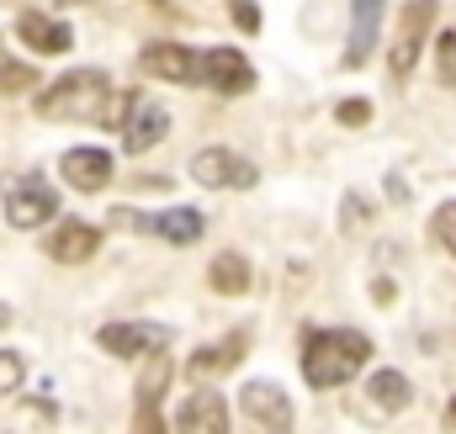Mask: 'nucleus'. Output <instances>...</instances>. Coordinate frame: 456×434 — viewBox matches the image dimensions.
Segmentation results:
<instances>
[{"instance_id": "1", "label": "nucleus", "mask_w": 456, "mask_h": 434, "mask_svg": "<svg viewBox=\"0 0 456 434\" xmlns=\"http://www.w3.org/2000/svg\"><path fill=\"white\" fill-rule=\"evenodd\" d=\"M127 101L133 96L112 91V80L102 69H69L64 80H53L37 96V117H48V122H112V127H122Z\"/></svg>"}, {"instance_id": "2", "label": "nucleus", "mask_w": 456, "mask_h": 434, "mask_svg": "<svg viewBox=\"0 0 456 434\" xmlns=\"http://www.w3.org/2000/svg\"><path fill=\"white\" fill-rule=\"evenodd\" d=\"M371 360V339L361 328H314L303 339V376L308 387H345Z\"/></svg>"}, {"instance_id": "3", "label": "nucleus", "mask_w": 456, "mask_h": 434, "mask_svg": "<svg viewBox=\"0 0 456 434\" xmlns=\"http://www.w3.org/2000/svg\"><path fill=\"white\" fill-rule=\"evenodd\" d=\"M59 217V191L43 175H11L5 181V222L11 228H43Z\"/></svg>"}, {"instance_id": "4", "label": "nucleus", "mask_w": 456, "mask_h": 434, "mask_svg": "<svg viewBox=\"0 0 456 434\" xmlns=\"http://www.w3.org/2000/svg\"><path fill=\"white\" fill-rule=\"evenodd\" d=\"M430 27H436V0H409L403 5V21H398V37H393V53H387L393 80H409L414 75V59H419Z\"/></svg>"}, {"instance_id": "5", "label": "nucleus", "mask_w": 456, "mask_h": 434, "mask_svg": "<svg viewBox=\"0 0 456 434\" xmlns=\"http://www.w3.org/2000/svg\"><path fill=\"white\" fill-rule=\"evenodd\" d=\"M191 181L208 191H249L255 186V165L228 154V149H197L191 154Z\"/></svg>"}, {"instance_id": "6", "label": "nucleus", "mask_w": 456, "mask_h": 434, "mask_svg": "<svg viewBox=\"0 0 456 434\" xmlns=\"http://www.w3.org/2000/svg\"><path fill=\"white\" fill-rule=\"evenodd\" d=\"M117 133H122V154H149V149L170 133V111L159 107L154 96H133Z\"/></svg>"}, {"instance_id": "7", "label": "nucleus", "mask_w": 456, "mask_h": 434, "mask_svg": "<svg viewBox=\"0 0 456 434\" xmlns=\"http://www.w3.org/2000/svg\"><path fill=\"white\" fill-rule=\"evenodd\" d=\"M138 64H143V75H154V80L202 85V59H197L186 43H149V48L138 53Z\"/></svg>"}, {"instance_id": "8", "label": "nucleus", "mask_w": 456, "mask_h": 434, "mask_svg": "<svg viewBox=\"0 0 456 434\" xmlns=\"http://www.w3.org/2000/svg\"><path fill=\"white\" fill-rule=\"evenodd\" d=\"M112 222L117 228L133 222V228H143V233H154V238H165V244H197V238H202V213H197V207H170V213H154V217L122 213V207H117Z\"/></svg>"}, {"instance_id": "9", "label": "nucleus", "mask_w": 456, "mask_h": 434, "mask_svg": "<svg viewBox=\"0 0 456 434\" xmlns=\"http://www.w3.org/2000/svg\"><path fill=\"white\" fill-rule=\"evenodd\" d=\"M202 85L218 91V96H244L255 85V69L239 48H208L202 53Z\"/></svg>"}, {"instance_id": "10", "label": "nucleus", "mask_w": 456, "mask_h": 434, "mask_svg": "<svg viewBox=\"0 0 456 434\" xmlns=\"http://www.w3.org/2000/svg\"><path fill=\"white\" fill-rule=\"evenodd\" d=\"M96 344L117 355V360H138V355H154V350H170V334L159 324H107L96 334Z\"/></svg>"}, {"instance_id": "11", "label": "nucleus", "mask_w": 456, "mask_h": 434, "mask_svg": "<svg viewBox=\"0 0 456 434\" xmlns=\"http://www.w3.org/2000/svg\"><path fill=\"white\" fill-rule=\"evenodd\" d=\"M244 414H249L255 424H265L271 434L292 430V398H287L276 382H249V387H244Z\"/></svg>"}, {"instance_id": "12", "label": "nucleus", "mask_w": 456, "mask_h": 434, "mask_svg": "<svg viewBox=\"0 0 456 434\" xmlns=\"http://www.w3.org/2000/svg\"><path fill=\"white\" fill-rule=\"evenodd\" d=\"M96 249H102V228H91L80 217H69L48 233V260H59V265H86Z\"/></svg>"}, {"instance_id": "13", "label": "nucleus", "mask_w": 456, "mask_h": 434, "mask_svg": "<svg viewBox=\"0 0 456 434\" xmlns=\"http://www.w3.org/2000/svg\"><path fill=\"white\" fill-rule=\"evenodd\" d=\"M175 430L181 434H228V403L213 392V387L191 392L186 408L175 414Z\"/></svg>"}, {"instance_id": "14", "label": "nucleus", "mask_w": 456, "mask_h": 434, "mask_svg": "<svg viewBox=\"0 0 456 434\" xmlns=\"http://www.w3.org/2000/svg\"><path fill=\"white\" fill-rule=\"evenodd\" d=\"M382 5L387 0H350V48H345V64L361 69L377 48V27H382Z\"/></svg>"}, {"instance_id": "15", "label": "nucleus", "mask_w": 456, "mask_h": 434, "mask_svg": "<svg viewBox=\"0 0 456 434\" xmlns=\"http://www.w3.org/2000/svg\"><path fill=\"white\" fill-rule=\"evenodd\" d=\"M59 170H64V181H69L75 191H102V186L112 181V154H107V149H69V154L59 159Z\"/></svg>"}, {"instance_id": "16", "label": "nucleus", "mask_w": 456, "mask_h": 434, "mask_svg": "<svg viewBox=\"0 0 456 434\" xmlns=\"http://www.w3.org/2000/svg\"><path fill=\"white\" fill-rule=\"evenodd\" d=\"M16 32H21V37H27V48H37V53H69V48H75V32H69V21L37 16V11H27V16L16 21Z\"/></svg>"}, {"instance_id": "17", "label": "nucleus", "mask_w": 456, "mask_h": 434, "mask_svg": "<svg viewBox=\"0 0 456 434\" xmlns=\"http://www.w3.org/2000/svg\"><path fill=\"white\" fill-rule=\"evenodd\" d=\"M366 392H371V403H377L382 414H403V408L414 403V387H409L403 371H377V376L366 382Z\"/></svg>"}, {"instance_id": "18", "label": "nucleus", "mask_w": 456, "mask_h": 434, "mask_svg": "<svg viewBox=\"0 0 456 434\" xmlns=\"http://www.w3.org/2000/svg\"><path fill=\"white\" fill-rule=\"evenodd\" d=\"M239 355H244V334H228L218 350H197L186 360V371H191V382H208V376H218L228 366H239Z\"/></svg>"}, {"instance_id": "19", "label": "nucleus", "mask_w": 456, "mask_h": 434, "mask_svg": "<svg viewBox=\"0 0 456 434\" xmlns=\"http://www.w3.org/2000/svg\"><path fill=\"white\" fill-rule=\"evenodd\" d=\"M208 281H213V292H224V297H239V292H249V260L228 249V254H218V260H213Z\"/></svg>"}, {"instance_id": "20", "label": "nucleus", "mask_w": 456, "mask_h": 434, "mask_svg": "<svg viewBox=\"0 0 456 434\" xmlns=\"http://www.w3.org/2000/svg\"><path fill=\"white\" fill-rule=\"evenodd\" d=\"M165 382H170V350H154V355H143V376H138V408H154V403H159V392H165Z\"/></svg>"}, {"instance_id": "21", "label": "nucleus", "mask_w": 456, "mask_h": 434, "mask_svg": "<svg viewBox=\"0 0 456 434\" xmlns=\"http://www.w3.org/2000/svg\"><path fill=\"white\" fill-rule=\"evenodd\" d=\"M21 91H37V69L0 53V96H21Z\"/></svg>"}, {"instance_id": "22", "label": "nucleus", "mask_w": 456, "mask_h": 434, "mask_svg": "<svg viewBox=\"0 0 456 434\" xmlns=\"http://www.w3.org/2000/svg\"><path fill=\"white\" fill-rule=\"evenodd\" d=\"M21 376H27V360L16 350H0V398H11L21 387Z\"/></svg>"}, {"instance_id": "23", "label": "nucleus", "mask_w": 456, "mask_h": 434, "mask_svg": "<svg viewBox=\"0 0 456 434\" xmlns=\"http://www.w3.org/2000/svg\"><path fill=\"white\" fill-rule=\"evenodd\" d=\"M436 75H441V85H456V32H441V43H436Z\"/></svg>"}, {"instance_id": "24", "label": "nucleus", "mask_w": 456, "mask_h": 434, "mask_svg": "<svg viewBox=\"0 0 456 434\" xmlns=\"http://www.w3.org/2000/svg\"><path fill=\"white\" fill-rule=\"evenodd\" d=\"M430 233H436V244H441L446 254H456V202H446V207L436 213V222H430Z\"/></svg>"}, {"instance_id": "25", "label": "nucleus", "mask_w": 456, "mask_h": 434, "mask_svg": "<svg viewBox=\"0 0 456 434\" xmlns=\"http://www.w3.org/2000/svg\"><path fill=\"white\" fill-rule=\"evenodd\" d=\"M335 117H340L345 127H361V122H371V107H366V101H340Z\"/></svg>"}, {"instance_id": "26", "label": "nucleus", "mask_w": 456, "mask_h": 434, "mask_svg": "<svg viewBox=\"0 0 456 434\" xmlns=\"http://www.w3.org/2000/svg\"><path fill=\"white\" fill-rule=\"evenodd\" d=\"M228 5H233V21H239L244 32H260V11H255L249 0H228Z\"/></svg>"}, {"instance_id": "27", "label": "nucleus", "mask_w": 456, "mask_h": 434, "mask_svg": "<svg viewBox=\"0 0 456 434\" xmlns=\"http://www.w3.org/2000/svg\"><path fill=\"white\" fill-rule=\"evenodd\" d=\"M345 228H361V222H366V202H361V197H345V217H340Z\"/></svg>"}, {"instance_id": "28", "label": "nucleus", "mask_w": 456, "mask_h": 434, "mask_svg": "<svg viewBox=\"0 0 456 434\" xmlns=\"http://www.w3.org/2000/svg\"><path fill=\"white\" fill-rule=\"evenodd\" d=\"M138 434H165V419H159V408H138Z\"/></svg>"}, {"instance_id": "29", "label": "nucleus", "mask_w": 456, "mask_h": 434, "mask_svg": "<svg viewBox=\"0 0 456 434\" xmlns=\"http://www.w3.org/2000/svg\"><path fill=\"white\" fill-rule=\"evenodd\" d=\"M446 430H456V398L446 403Z\"/></svg>"}, {"instance_id": "30", "label": "nucleus", "mask_w": 456, "mask_h": 434, "mask_svg": "<svg viewBox=\"0 0 456 434\" xmlns=\"http://www.w3.org/2000/svg\"><path fill=\"white\" fill-rule=\"evenodd\" d=\"M11 324V308H5V302H0V328Z\"/></svg>"}]
</instances>
